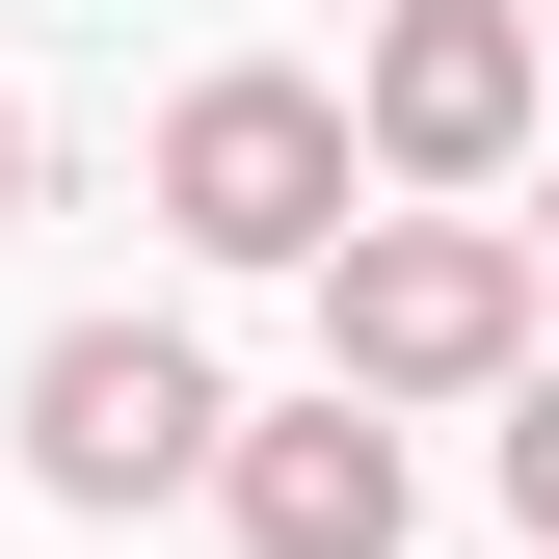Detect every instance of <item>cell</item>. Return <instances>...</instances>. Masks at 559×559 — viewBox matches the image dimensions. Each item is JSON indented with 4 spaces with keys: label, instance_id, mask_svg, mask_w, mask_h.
<instances>
[{
    "label": "cell",
    "instance_id": "2",
    "mask_svg": "<svg viewBox=\"0 0 559 559\" xmlns=\"http://www.w3.org/2000/svg\"><path fill=\"white\" fill-rule=\"evenodd\" d=\"M346 187H373L346 160V81H187L160 107V240L187 266H320Z\"/></svg>",
    "mask_w": 559,
    "mask_h": 559
},
{
    "label": "cell",
    "instance_id": "5",
    "mask_svg": "<svg viewBox=\"0 0 559 559\" xmlns=\"http://www.w3.org/2000/svg\"><path fill=\"white\" fill-rule=\"evenodd\" d=\"M214 507H240V559H400V427L320 373L294 427H214Z\"/></svg>",
    "mask_w": 559,
    "mask_h": 559
},
{
    "label": "cell",
    "instance_id": "4",
    "mask_svg": "<svg viewBox=\"0 0 559 559\" xmlns=\"http://www.w3.org/2000/svg\"><path fill=\"white\" fill-rule=\"evenodd\" d=\"M214 427H240V400H214L187 320H53L27 346V479H53V507H160V479H214Z\"/></svg>",
    "mask_w": 559,
    "mask_h": 559
},
{
    "label": "cell",
    "instance_id": "1",
    "mask_svg": "<svg viewBox=\"0 0 559 559\" xmlns=\"http://www.w3.org/2000/svg\"><path fill=\"white\" fill-rule=\"evenodd\" d=\"M320 373L346 400H507L533 373V240L453 214V187H427V214H346L320 240Z\"/></svg>",
    "mask_w": 559,
    "mask_h": 559
},
{
    "label": "cell",
    "instance_id": "6",
    "mask_svg": "<svg viewBox=\"0 0 559 559\" xmlns=\"http://www.w3.org/2000/svg\"><path fill=\"white\" fill-rule=\"evenodd\" d=\"M507 533L559 559V373H507Z\"/></svg>",
    "mask_w": 559,
    "mask_h": 559
},
{
    "label": "cell",
    "instance_id": "9",
    "mask_svg": "<svg viewBox=\"0 0 559 559\" xmlns=\"http://www.w3.org/2000/svg\"><path fill=\"white\" fill-rule=\"evenodd\" d=\"M533 53H559V27H533Z\"/></svg>",
    "mask_w": 559,
    "mask_h": 559
},
{
    "label": "cell",
    "instance_id": "3",
    "mask_svg": "<svg viewBox=\"0 0 559 559\" xmlns=\"http://www.w3.org/2000/svg\"><path fill=\"white\" fill-rule=\"evenodd\" d=\"M533 107H559L533 0H373V81H346V160H373V187H507V160H533Z\"/></svg>",
    "mask_w": 559,
    "mask_h": 559
},
{
    "label": "cell",
    "instance_id": "8",
    "mask_svg": "<svg viewBox=\"0 0 559 559\" xmlns=\"http://www.w3.org/2000/svg\"><path fill=\"white\" fill-rule=\"evenodd\" d=\"M533 240H559V214H533Z\"/></svg>",
    "mask_w": 559,
    "mask_h": 559
},
{
    "label": "cell",
    "instance_id": "7",
    "mask_svg": "<svg viewBox=\"0 0 559 559\" xmlns=\"http://www.w3.org/2000/svg\"><path fill=\"white\" fill-rule=\"evenodd\" d=\"M0 214H27V107H0Z\"/></svg>",
    "mask_w": 559,
    "mask_h": 559
}]
</instances>
